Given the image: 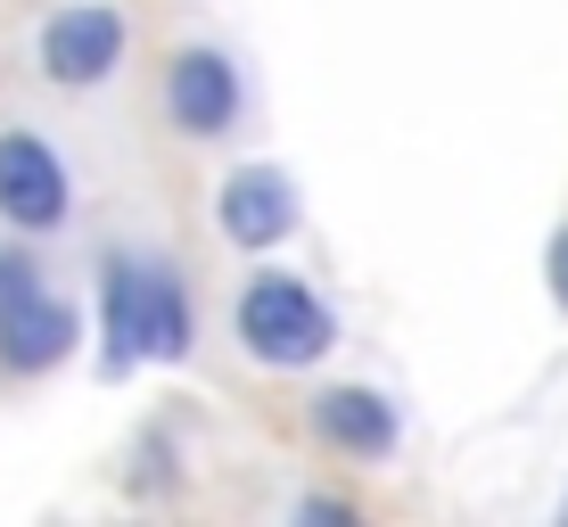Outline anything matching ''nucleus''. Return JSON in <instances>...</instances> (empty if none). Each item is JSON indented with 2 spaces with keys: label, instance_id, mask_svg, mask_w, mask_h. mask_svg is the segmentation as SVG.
<instances>
[{
  "label": "nucleus",
  "instance_id": "obj_1",
  "mask_svg": "<svg viewBox=\"0 0 568 527\" xmlns=\"http://www.w3.org/2000/svg\"><path fill=\"white\" fill-rule=\"evenodd\" d=\"M231 338L264 371H313L338 346V305L297 272H247L231 297Z\"/></svg>",
  "mask_w": 568,
  "mask_h": 527
},
{
  "label": "nucleus",
  "instance_id": "obj_2",
  "mask_svg": "<svg viewBox=\"0 0 568 527\" xmlns=\"http://www.w3.org/2000/svg\"><path fill=\"white\" fill-rule=\"evenodd\" d=\"M124 58H132V17L115 0H67L33 33V67L58 91H100V83L124 74Z\"/></svg>",
  "mask_w": 568,
  "mask_h": 527
},
{
  "label": "nucleus",
  "instance_id": "obj_3",
  "mask_svg": "<svg viewBox=\"0 0 568 527\" xmlns=\"http://www.w3.org/2000/svg\"><path fill=\"white\" fill-rule=\"evenodd\" d=\"M156 100H165V124L182 132V141H231L240 115H247V74L223 42H182L165 58Z\"/></svg>",
  "mask_w": 568,
  "mask_h": 527
},
{
  "label": "nucleus",
  "instance_id": "obj_4",
  "mask_svg": "<svg viewBox=\"0 0 568 527\" xmlns=\"http://www.w3.org/2000/svg\"><path fill=\"white\" fill-rule=\"evenodd\" d=\"M0 223L17 240H50V231L74 223V173L33 124L0 132Z\"/></svg>",
  "mask_w": 568,
  "mask_h": 527
},
{
  "label": "nucleus",
  "instance_id": "obj_5",
  "mask_svg": "<svg viewBox=\"0 0 568 527\" xmlns=\"http://www.w3.org/2000/svg\"><path fill=\"white\" fill-rule=\"evenodd\" d=\"M305 223V199H297V173L281 165H231L223 182H214V231H223V247H240V256H272V247H288Z\"/></svg>",
  "mask_w": 568,
  "mask_h": 527
},
{
  "label": "nucleus",
  "instance_id": "obj_6",
  "mask_svg": "<svg viewBox=\"0 0 568 527\" xmlns=\"http://www.w3.org/2000/svg\"><path fill=\"white\" fill-rule=\"evenodd\" d=\"M305 428L313 445H329L338 462H396L404 445V404L371 379H329L305 396Z\"/></svg>",
  "mask_w": 568,
  "mask_h": 527
},
{
  "label": "nucleus",
  "instance_id": "obj_7",
  "mask_svg": "<svg viewBox=\"0 0 568 527\" xmlns=\"http://www.w3.org/2000/svg\"><path fill=\"white\" fill-rule=\"evenodd\" d=\"M74 346H83V314L50 281L0 297V371L9 379H50L58 363H74Z\"/></svg>",
  "mask_w": 568,
  "mask_h": 527
},
{
  "label": "nucleus",
  "instance_id": "obj_8",
  "mask_svg": "<svg viewBox=\"0 0 568 527\" xmlns=\"http://www.w3.org/2000/svg\"><path fill=\"white\" fill-rule=\"evenodd\" d=\"M199 355V297L165 256H141V363H190Z\"/></svg>",
  "mask_w": 568,
  "mask_h": 527
},
{
  "label": "nucleus",
  "instance_id": "obj_9",
  "mask_svg": "<svg viewBox=\"0 0 568 527\" xmlns=\"http://www.w3.org/2000/svg\"><path fill=\"white\" fill-rule=\"evenodd\" d=\"M141 371V256L115 247L100 256V379Z\"/></svg>",
  "mask_w": 568,
  "mask_h": 527
},
{
  "label": "nucleus",
  "instance_id": "obj_10",
  "mask_svg": "<svg viewBox=\"0 0 568 527\" xmlns=\"http://www.w3.org/2000/svg\"><path fill=\"white\" fill-rule=\"evenodd\" d=\"M288 519H297V527H355L363 511H355V503H338V495H297V511H288Z\"/></svg>",
  "mask_w": 568,
  "mask_h": 527
},
{
  "label": "nucleus",
  "instance_id": "obj_11",
  "mask_svg": "<svg viewBox=\"0 0 568 527\" xmlns=\"http://www.w3.org/2000/svg\"><path fill=\"white\" fill-rule=\"evenodd\" d=\"M33 281H42V256H33L26 240H9L0 247V297H9V288H33Z\"/></svg>",
  "mask_w": 568,
  "mask_h": 527
},
{
  "label": "nucleus",
  "instance_id": "obj_12",
  "mask_svg": "<svg viewBox=\"0 0 568 527\" xmlns=\"http://www.w3.org/2000/svg\"><path fill=\"white\" fill-rule=\"evenodd\" d=\"M544 288H552V305L568 314V223L552 231V247H544Z\"/></svg>",
  "mask_w": 568,
  "mask_h": 527
},
{
  "label": "nucleus",
  "instance_id": "obj_13",
  "mask_svg": "<svg viewBox=\"0 0 568 527\" xmlns=\"http://www.w3.org/2000/svg\"><path fill=\"white\" fill-rule=\"evenodd\" d=\"M560 519H568V503H560Z\"/></svg>",
  "mask_w": 568,
  "mask_h": 527
}]
</instances>
